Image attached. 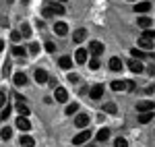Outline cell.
I'll use <instances>...</instances> for the list:
<instances>
[{
	"label": "cell",
	"instance_id": "cell-1",
	"mask_svg": "<svg viewBox=\"0 0 155 147\" xmlns=\"http://www.w3.org/2000/svg\"><path fill=\"white\" fill-rule=\"evenodd\" d=\"M89 139H91V131H89V129H85L83 133L74 135V139H72V143H74V145H83V143H87Z\"/></svg>",
	"mask_w": 155,
	"mask_h": 147
},
{
	"label": "cell",
	"instance_id": "cell-2",
	"mask_svg": "<svg viewBox=\"0 0 155 147\" xmlns=\"http://www.w3.org/2000/svg\"><path fill=\"white\" fill-rule=\"evenodd\" d=\"M54 98H56V102L64 104V102H68V91H66L64 87H56V91H54Z\"/></svg>",
	"mask_w": 155,
	"mask_h": 147
},
{
	"label": "cell",
	"instance_id": "cell-3",
	"mask_svg": "<svg viewBox=\"0 0 155 147\" xmlns=\"http://www.w3.org/2000/svg\"><path fill=\"white\" fill-rule=\"evenodd\" d=\"M155 108V102L153 99H145V102H139L137 104V112H149Z\"/></svg>",
	"mask_w": 155,
	"mask_h": 147
},
{
	"label": "cell",
	"instance_id": "cell-4",
	"mask_svg": "<svg viewBox=\"0 0 155 147\" xmlns=\"http://www.w3.org/2000/svg\"><path fill=\"white\" fill-rule=\"evenodd\" d=\"M89 120H91V118H89L87 114H83V112H81V114H77V118H74V124H77L79 129H87V126H89Z\"/></svg>",
	"mask_w": 155,
	"mask_h": 147
},
{
	"label": "cell",
	"instance_id": "cell-5",
	"mask_svg": "<svg viewBox=\"0 0 155 147\" xmlns=\"http://www.w3.org/2000/svg\"><path fill=\"white\" fill-rule=\"evenodd\" d=\"M128 68H130L132 73H143L145 71V66H143V62L141 60H137V58H130V60H128Z\"/></svg>",
	"mask_w": 155,
	"mask_h": 147
},
{
	"label": "cell",
	"instance_id": "cell-6",
	"mask_svg": "<svg viewBox=\"0 0 155 147\" xmlns=\"http://www.w3.org/2000/svg\"><path fill=\"white\" fill-rule=\"evenodd\" d=\"M87 58H89V50H85V48H79V50H77L74 60L79 62V64H85V62H87Z\"/></svg>",
	"mask_w": 155,
	"mask_h": 147
},
{
	"label": "cell",
	"instance_id": "cell-7",
	"mask_svg": "<svg viewBox=\"0 0 155 147\" xmlns=\"http://www.w3.org/2000/svg\"><path fill=\"white\" fill-rule=\"evenodd\" d=\"M110 71H114V73H118V71H122V66H124V62L120 60L118 56H114V58H110Z\"/></svg>",
	"mask_w": 155,
	"mask_h": 147
},
{
	"label": "cell",
	"instance_id": "cell-8",
	"mask_svg": "<svg viewBox=\"0 0 155 147\" xmlns=\"http://www.w3.org/2000/svg\"><path fill=\"white\" fill-rule=\"evenodd\" d=\"M151 11V2L149 0H141L134 4V12H149Z\"/></svg>",
	"mask_w": 155,
	"mask_h": 147
},
{
	"label": "cell",
	"instance_id": "cell-9",
	"mask_svg": "<svg viewBox=\"0 0 155 147\" xmlns=\"http://www.w3.org/2000/svg\"><path fill=\"white\" fill-rule=\"evenodd\" d=\"M104 50H106V48H104V44H101V42H91V44H89V52H91L93 56H99Z\"/></svg>",
	"mask_w": 155,
	"mask_h": 147
},
{
	"label": "cell",
	"instance_id": "cell-10",
	"mask_svg": "<svg viewBox=\"0 0 155 147\" xmlns=\"http://www.w3.org/2000/svg\"><path fill=\"white\" fill-rule=\"evenodd\" d=\"M48 79H50V77H48V73H46L44 68H37V71H35V81L39 83V85H46Z\"/></svg>",
	"mask_w": 155,
	"mask_h": 147
},
{
	"label": "cell",
	"instance_id": "cell-11",
	"mask_svg": "<svg viewBox=\"0 0 155 147\" xmlns=\"http://www.w3.org/2000/svg\"><path fill=\"white\" fill-rule=\"evenodd\" d=\"M54 33H58V35H66V33H68V25L64 23V21L54 23Z\"/></svg>",
	"mask_w": 155,
	"mask_h": 147
},
{
	"label": "cell",
	"instance_id": "cell-12",
	"mask_svg": "<svg viewBox=\"0 0 155 147\" xmlns=\"http://www.w3.org/2000/svg\"><path fill=\"white\" fill-rule=\"evenodd\" d=\"M17 129H21V131H29V129H31L29 118H27V116H19V118H17Z\"/></svg>",
	"mask_w": 155,
	"mask_h": 147
},
{
	"label": "cell",
	"instance_id": "cell-13",
	"mask_svg": "<svg viewBox=\"0 0 155 147\" xmlns=\"http://www.w3.org/2000/svg\"><path fill=\"white\" fill-rule=\"evenodd\" d=\"M153 42H155V39H149V37L141 35V37H139V48H143V50H153Z\"/></svg>",
	"mask_w": 155,
	"mask_h": 147
},
{
	"label": "cell",
	"instance_id": "cell-14",
	"mask_svg": "<svg viewBox=\"0 0 155 147\" xmlns=\"http://www.w3.org/2000/svg\"><path fill=\"white\" fill-rule=\"evenodd\" d=\"M12 81H15V85H17V87H25V85H27V75H25V73H17L15 77H12Z\"/></svg>",
	"mask_w": 155,
	"mask_h": 147
},
{
	"label": "cell",
	"instance_id": "cell-15",
	"mask_svg": "<svg viewBox=\"0 0 155 147\" xmlns=\"http://www.w3.org/2000/svg\"><path fill=\"white\" fill-rule=\"evenodd\" d=\"M104 98V85H93L91 87V99H101Z\"/></svg>",
	"mask_w": 155,
	"mask_h": 147
},
{
	"label": "cell",
	"instance_id": "cell-16",
	"mask_svg": "<svg viewBox=\"0 0 155 147\" xmlns=\"http://www.w3.org/2000/svg\"><path fill=\"white\" fill-rule=\"evenodd\" d=\"M19 145H21V147H33V145H35V141H33V137H31V135H21Z\"/></svg>",
	"mask_w": 155,
	"mask_h": 147
},
{
	"label": "cell",
	"instance_id": "cell-17",
	"mask_svg": "<svg viewBox=\"0 0 155 147\" xmlns=\"http://www.w3.org/2000/svg\"><path fill=\"white\" fill-rule=\"evenodd\" d=\"M151 120H153V110L139 112V122H141V124H147V122H151Z\"/></svg>",
	"mask_w": 155,
	"mask_h": 147
},
{
	"label": "cell",
	"instance_id": "cell-18",
	"mask_svg": "<svg viewBox=\"0 0 155 147\" xmlns=\"http://www.w3.org/2000/svg\"><path fill=\"white\" fill-rule=\"evenodd\" d=\"M48 8L54 12V15H64V4H62V2H56V0H54Z\"/></svg>",
	"mask_w": 155,
	"mask_h": 147
},
{
	"label": "cell",
	"instance_id": "cell-19",
	"mask_svg": "<svg viewBox=\"0 0 155 147\" xmlns=\"http://www.w3.org/2000/svg\"><path fill=\"white\" fill-rule=\"evenodd\" d=\"M11 52H12V56H19V58H25V56H27V50H25L23 46H17V44L11 48Z\"/></svg>",
	"mask_w": 155,
	"mask_h": 147
},
{
	"label": "cell",
	"instance_id": "cell-20",
	"mask_svg": "<svg viewBox=\"0 0 155 147\" xmlns=\"http://www.w3.org/2000/svg\"><path fill=\"white\" fill-rule=\"evenodd\" d=\"M137 25H139V27H143V29H149V27L153 25V19H151V17H139Z\"/></svg>",
	"mask_w": 155,
	"mask_h": 147
},
{
	"label": "cell",
	"instance_id": "cell-21",
	"mask_svg": "<svg viewBox=\"0 0 155 147\" xmlns=\"http://www.w3.org/2000/svg\"><path fill=\"white\" fill-rule=\"evenodd\" d=\"M58 66H60V68H64V71H68V68L72 66V60H71V56H62V58L58 60Z\"/></svg>",
	"mask_w": 155,
	"mask_h": 147
},
{
	"label": "cell",
	"instance_id": "cell-22",
	"mask_svg": "<svg viewBox=\"0 0 155 147\" xmlns=\"http://www.w3.org/2000/svg\"><path fill=\"white\" fill-rule=\"evenodd\" d=\"M85 37H87V31H85V29H77V31L72 33V39H74L77 44H81Z\"/></svg>",
	"mask_w": 155,
	"mask_h": 147
},
{
	"label": "cell",
	"instance_id": "cell-23",
	"mask_svg": "<svg viewBox=\"0 0 155 147\" xmlns=\"http://www.w3.org/2000/svg\"><path fill=\"white\" fill-rule=\"evenodd\" d=\"M17 112H19V116H29L27 104H25V102H17Z\"/></svg>",
	"mask_w": 155,
	"mask_h": 147
},
{
	"label": "cell",
	"instance_id": "cell-24",
	"mask_svg": "<svg viewBox=\"0 0 155 147\" xmlns=\"http://www.w3.org/2000/svg\"><path fill=\"white\" fill-rule=\"evenodd\" d=\"M95 137H97V141H107V139H110V129H106V126L99 129Z\"/></svg>",
	"mask_w": 155,
	"mask_h": 147
},
{
	"label": "cell",
	"instance_id": "cell-25",
	"mask_svg": "<svg viewBox=\"0 0 155 147\" xmlns=\"http://www.w3.org/2000/svg\"><path fill=\"white\" fill-rule=\"evenodd\" d=\"M11 137H12V129L11 126H4V129L0 131V139H2V141H8Z\"/></svg>",
	"mask_w": 155,
	"mask_h": 147
},
{
	"label": "cell",
	"instance_id": "cell-26",
	"mask_svg": "<svg viewBox=\"0 0 155 147\" xmlns=\"http://www.w3.org/2000/svg\"><path fill=\"white\" fill-rule=\"evenodd\" d=\"M104 112H107V114H118V108H116L114 102H107V104H104Z\"/></svg>",
	"mask_w": 155,
	"mask_h": 147
},
{
	"label": "cell",
	"instance_id": "cell-27",
	"mask_svg": "<svg viewBox=\"0 0 155 147\" xmlns=\"http://www.w3.org/2000/svg\"><path fill=\"white\" fill-rule=\"evenodd\" d=\"M130 54H132V58H137V60H143V58H147V52L145 50H130Z\"/></svg>",
	"mask_w": 155,
	"mask_h": 147
},
{
	"label": "cell",
	"instance_id": "cell-28",
	"mask_svg": "<svg viewBox=\"0 0 155 147\" xmlns=\"http://www.w3.org/2000/svg\"><path fill=\"white\" fill-rule=\"evenodd\" d=\"M112 89L114 91H124L126 89V81H112Z\"/></svg>",
	"mask_w": 155,
	"mask_h": 147
},
{
	"label": "cell",
	"instance_id": "cell-29",
	"mask_svg": "<svg viewBox=\"0 0 155 147\" xmlns=\"http://www.w3.org/2000/svg\"><path fill=\"white\" fill-rule=\"evenodd\" d=\"M99 66H101V62H99V58H97V56H93V58L89 60V68H91V71H97Z\"/></svg>",
	"mask_w": 155,
	"mask_h": 147
},
{
	"label": "cell",
	"instance_id": "cell-30",
	"mask_svg": "<svg viewBox=\"0 0 155 147\" xmlns=\"http://www.w3.org/2000/svg\"><path fill=\"white\" fill-rule=\"evenodd\" d=\"M77 112H79V104H68V106H66V114H68V116L77 114Z\"/></svg>",
	"mask_w": 155,
	"mask_h": 147
},
{
	"label": "cell",
	"instance_id": "cell-31",
	"mask_svg": "<svg viewBox=\"0 0 155 147\" xmlns=\"http://www.w3.org/2000/svg\"><path fill=\"white\" fill-rule=\"evenodd\" d=\"M21 35H23V37H31V27H29L27 23L21 25Z\"/></svg>",
	"mask_w": 155,
	"mask_h": 147
},
{
	"label": "cell",
	"instance_id": "cell-32",
	"mask_svg": "<svg viewBox=\"0 0 155 147\" xmlns=\"http://www.w3.org/2000/svg\"><path fill=\"white\" fill-rule=\"evenodd\" d=\"M21 31H11V39L12 42H15V44H19V42H21Z\"/></svg>",
	"mask_w": 155,
	"mask_h": 147
},
{
	"label": "cell",
	"instance_id": "cell-33",
	"mask_svg": "<svg viewBox=\"0 0 155 147\" xmlns=\"http://www.w3.org/2000/svg\"><path fill=\"white\" fill-rule=\"evenodd\" d=\"M114 145H116V147H128V141H126V139H124V137H118V139H116V143H114Z\"/></svg>",
	"mask_w": 155,
	"mask_h": 147
},
{
	"label": "cell",
	"instance_id": "cell-34",
	"mask_svg": "<svg viewBox=\"0 0 155 147\" xmlns=\"http://www.w3.org/2000/svg\"><path fill=\"white\" fill-rule=\"evenodd\" d=\"M11 75V62H4V66H2V77H8Z\"/></svg>",
	"mask_w": 155,
	"mask_h": 147
},
{
	"label": "cell",
	"instance_id": "cell-35",
	"mask_svg": "<svg viewBox=\"0 0 155 147\" xmlns=\"http://www.w3.org/2000/svg\"><path fill=\"white\" fill-rule=\"evenodd\" d=\"M29 52H31V54H37V52H39V44L31 42V44H29Z\"/></svg>",
	"mask_w": 155,
	"mask_h": 147
},
{
	"label": "cell",
	"instance_id": "cell-36",
	"mask_svg": "<svg viewBox=\"0 0 155 147\" xmlns=\"http://www.w3.org/2000/svg\"><path fill=\"white\" fill-rule=\"evenodd\" d=\"M41 17H46V19H52V17H54V12H52V11L48 8V6H46V8L41 11Z\"/></svg>",
	"mask_w": 155,
	"mask_h": 147
},
{
	"label": "cell",
	"instance_id": "cell-37",
	"mask_svg": "<svg viewBox=\"0 0 155 147\" xmlns=\"http://www.w3.org/2000/svg\"><path fill=\"white\" fill-rule=\"evenodd\" d=\"M143 35H145V37H149V39H155V31H153V29H145Z\"/></svg>",
	"mask_w": 155,
	"mask_h": 147
},
{
	"label": "cell",
	"instance_id": "cell-38",
	"mask_svg": "<svg viewBox=\"0 0 155 147\" xmlns=\"http://www.w3.org/2000/svg\"><path fill=\"white\" fill-rule=\"evenodd\" d=\"M68 81H71V83H79V75L77 73H68Z\"/></svg>",
	"mask_w": 155,
	"mask_h": 147
},
{
	"label": "cell",
	"instance_id": "cell-39",
	"mask_svg": "<svg viewBox=\"0 0 155 147\" xmlns=\"http://www.w3.org/2000/svg\"><path fill=\"white\" fill-rule=\"evenodd\" d=\"M46 52H50V54H54V52H56V46H54L52 42H48V44H46Z\"/></svg>",
	"mask_w": 155,
	"mask_h": 147
},
{
	"label": "cell",
	"instance_id": "cell-40",
	"mask_svg": "<svg viewBox=\"0 0 155 147\" xmlns=\"http://www.w3.org/2000/svg\"><path fill=\"white\" fill-rule=\"evenodd\" d=\"M11 106H4V112H2V114H0V116H2V120H4V118H8V114H11Z\"/></svg>",
	"mask_w": 155,
	"mask_h": 147
},
{
	"label": "cell",
	"instance_id": "cell-41",
	"mask_svg": "<svg viewBox=\"0 0 155 147\" xmlns=\"http://www.w3.org/2000/svg\"><path fill=\"white\" fill-rule=\"evenodd\" d=\"M6 104V91H0V108Z\"/></svg>",
	"mask_w": 155,
	"mask_h": 147
},
{
	"label": "cell",
	"instance_id": "cell-42",
	"mask_svg": "<svg viewBox=\"0 0 155 147\" xmlns=\"http://www.w3.org/2000/svg\"><path fill=\"white\" fill-rule=\"evenodd\" d=\"M147 73H149V75H155V66H149V68H147Z\"/></svg>",
	"mask_w": 155,
	"mask_h": 147
},
{
	"label": "cell",
	"instance_id": "cell-43",
	"mask_svg": "<svg viewBox=\"0 0 155 147\" xmlns=\"http://www.w3.org/2000/svg\"><path fill=\"white\" fill-rule=\"evenodd\" d=\"M2 50H4V42L0 39V52H2Z\"/></svg>",
	"mask_w": 155,
	"mask_h": 147
},
{
	"label": "cell",
	"instance_id": "cell-44",
	"mask_svg": "<svg viewBox=\"0 0 155 147\" xmlns=\"http://www.w3.org/2000/svg\"><path fill=\"white\" fill-rule=\"evenodd\" d=\"M56 2H62V4H64V2H66V0H56Z\"/></svg>",
	"mask_w": 155,
	"mask_h": 147
},
{
	"label": "cell",
	"instance_id": "cell-45",
	"mask_svg": "<svg viewBox=\"0 0 155 147\" xmlns=\"http://www.w3.org/2000/svg\"><path fill=\"white\" fill-rule=\"evenodd\" d=\"M0 122H2V116H0Z\"/></svg>",
	"mask_w": 155,
	"mask_h": 147
},
{
	"label": "cell",
	"instance_id": "cell-46",
	"mask_svg": "<svg viewBox=\"0 0 155 147\" xmlns=\"http://www.w3.org/2000/svg\"><path fill=\"white\" fill-rule=\"evenodd\" d=\"M130 2H137V0H130Z\"/></svg>",
	"mask_w": 155,
	"mask_h": 147
}]
</instances>
